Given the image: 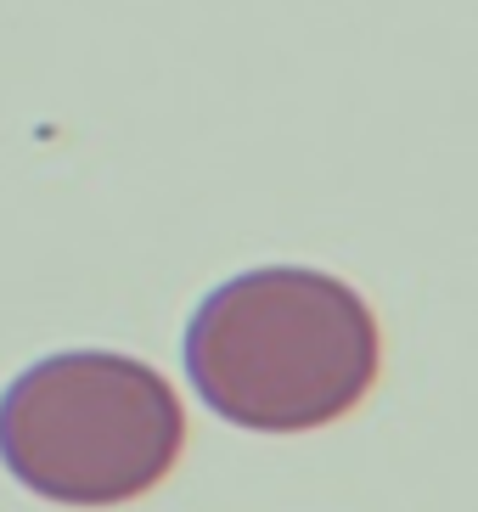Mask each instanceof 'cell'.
I'll list each match as a JSON object with an SVG mask.
<instances>
[{
  "label": "cell",
  "instance_id": "cell-1",
  "mask_svg": "<svg viewBox=\"0 0 478 512\" xmlns=\"http://www.w3.org/2000/svg\"><path fill=\"white\" fill-rule=\"evenodd\" d=\"M383 338L349 282L265 265L220 282L186 327V377L248 434H310L372 394Z\"/></svg>",
  "mask_w": 478,
  "mask_h": 512
},
{
  "label": "cell",
  "instance_id": "cell-2",
  "mask_svg": "<svg viewBox=\"0 0 478 512\" xmlns=\"http://www.w3.org/2000/svg\"><path fill=\"white\" fill-rule=\"evenodd\" d=\"M186 445L175 389L147 361L62 349L0 394V462L62 507H119L169 479Z\"/></svg>",
  "mask_w": 478,
  "mask_h": 512
}]
</instances>
